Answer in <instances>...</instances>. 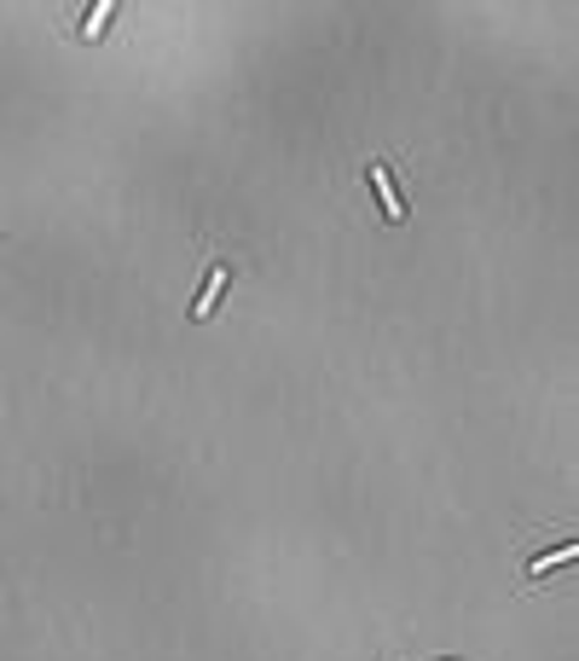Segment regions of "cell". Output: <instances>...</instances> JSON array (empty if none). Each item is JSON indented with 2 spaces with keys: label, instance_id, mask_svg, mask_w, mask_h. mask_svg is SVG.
<instances>
[{
  "label": "cell",
  "instance_id": "obj_1",
  "mask_svg": "<svg viewBox=\"0 0 579 661\" xmlns=\"http://www.w3.org/2000/svg\"><path fill=\"white\" fill-rule=\"evenodd\" d=\"M365 180H371V192H377V203H383V220H406V198H400V186H395V175H388V163L383 157H371L365 163Z\"/></svg>",
  "mask_w": 579,
  "mask_h": 661
},
{
  "label": "cell",
  "instance_id": "obj_2",
  "mask_svg": "<svg viewBox=\"0 0 579 661\" xmlns=\"http://www.w3.org/2000/svg\"><path fill=\"white\" fill-rule=\"evenodd\" d=\"M227 279H232V267L215 256V262H209V274H203V284H197V296H192V319H197V326L215 314V302L227 296Z\"/></svg>",
  "mask_w": 579,
  "mask_h": 661
},
{
  "label": "cell",
  "instance_id": "obj_3",
  "mask_svg": "<svg viewBox=\"0 0 579 661\" xmlns=\"http://www.w3.org/2000/svg\"><path fill=\"white\" fill-rule=\"evenodd\" d=\"M574 557H579V539H568V546L533 557V563H527V581H544V569H562V563H574Z\"/></svg>",
  "mask_w": 579,
  "mask_h": 661
},
{
  "label": "cell",
  "instance_id": "obj_4",
  "mask_svg": "<svg viewBox=\"0 0 579 661\" xmlns=\"http://www.w3.org/2000/svg\"><path fill=\"white\" fill-rule=\"evenodd\" d=\"M447 661H458V656H447Z\"/></svg>",
  "mask_w": 579,
  "mask_h": 661
}]
</instances>
